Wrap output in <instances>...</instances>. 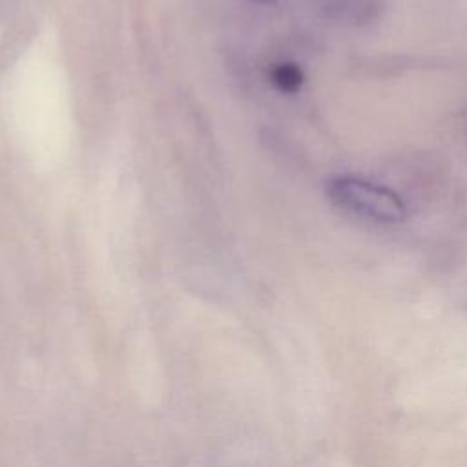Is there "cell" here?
Segmentation results:
<instances>
[{
  "instance_id": "6da1fadb",
  "label": "cell",
  "mask_w": 467,
  "mask_h": 467,
  "mask_svg": "<svg viewBox=\"0 0 467 467\" xmlns=\"http://www.w3.org/2000/svg\"><path fill=\"white\" fill-rule=\"evenodd\" d=\"M328 195L339 206L381 223H400L407 215V206L396 192L363 179L337 177L330 181Z\"/></svg>"
},
{
  "instance_id": "3957f363",
  "label": "cell",
  "mask_w": 467,
  "mask_h": 467,
  "mask_svg": "<svg viewBox=\"0 0 467 467\" xmlns=\"http://www.w3.org/2000/svg\"><path fill=\"white\" fill-rule=\"evenodd\" d=\"M257 2H265V4H270V2H274V0H257Z\"/></svg>"
},
{
  "instance_id": "7a4b0ae2",
  "label": "cell",
  "mask_w": 467,
  "mask_h": 467,
  "mask_svg": "<svg viewBox=\"0 0 467 467\" xmlns=\"http://www.w3.org/2000/svg\"><path fill=\"white\" fill-rule=\"evenodd\" d=\"M272 82L275 84V88H279L285 93H294L301 88L303 84V71L292 64V62H285V64H277L272 69Z\"/></svg>"
}]
</instances>
